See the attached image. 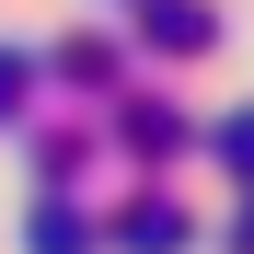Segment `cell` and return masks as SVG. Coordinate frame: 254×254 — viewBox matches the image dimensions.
<instances>
[{
    "mask_svg": "<svg viewBox=\"0 0 254 254\" xmlns=\"http://www.w3.org/2000/svg\"><path fill=\"white\" fill-rule=\"evenodd\" d=\"M12 81H23V69H12V58H0V116H12Z\"/></svg>",
    "mask_w": 254,
    "mask_h": 254,
    "instance_id": "obj_1",
    "label": "cell"
}]
</instances>
